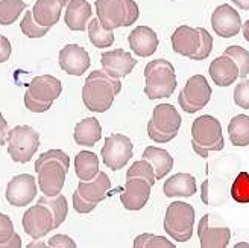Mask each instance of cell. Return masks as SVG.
Here are the masks:
<instances>
[{
	"mask_svg": "<svg viewBox=\"0 0 249 248\" xmlns=\"http://www.w3.org/2000/svg\"><path fill=\"white\" fill-rule=\"evenodd\" d=\"M102 70L111 78H124L134 70L137 66V59L123 49H114V51L104 52L101 57Z\"/></svg>",
	"mask_w": 249,
	"mask_h": 248,
	"instance_id": "obj_17",
	"label": "cell"
},
{
	"mask_svg": "<svg viewBox=\"0 0 249 248\" xmlns=\"http://www.w3.org/2000/svg\"><path fill=\"white\" fill-rule=\"evenodd\" d=\"M20 29L24 35L28 37V38H41V37H44L49 31H51V28L40 26V24L34 20L32 9L26 11L23 20L20 21Z\"/></svg>",
	"mask_w": 249,
	"mask_h": 248,
	"instance_id": "obj_37",
	"label": "cell"
},
{
	"mask_svg": "<svg viewBox=\"0 0 249 248\" xmlns=\"http://www.w3.org/2000/svg\"><path fill=\"white\" fill-rule=\"evenodd\" d=\"M21 226L28 236L38 241L55 229V218L46 206L36 203L24 212Z\"/></svg>",
	"mask_w": 249,
	"mask_h": 248,
	"instance_id": "obj_10",
	"label": "cell"
},
{
	"mask_svg": "<svg viewBox=\"0 0 249 248\" xmlns=\"http://www.w3.org/2000/svg\"><path fill=\"white\" fill-rule=\"evenodd\" d=\"M11 52H12V47H11L9 40L5 35H2V43H0V64L6 63L11 57Z\"/></svg>",
	"mask_w": 249,
	"mask_h": 248,
	"instance_id": "obj_45",
	"label": "cell"
},
{
	"mask_svg": "<svg viewBox=\"0 0 249 248\" xmlns=\"http://www.w3.org/2000/svg\"><path fill=\"white\" fill-rule=\"evenodd\" d=\"M59 67L64 70L67 75L81 76L90 67V55L84 47L78 44H67L59 51Z\"/></svg>",
	"mask_w": 249,
	"mask_h": 248,
	"instance_id": "obj_16",
	"label": "cell"
},
{
	"mask_svg": "<svg viewBox=\"0 0 249 248\" xmlns=\"http://www.w3.org/2000/svg\"><path fill=\"white\" fill-rule=\"evenodd\" d=\"M24 9H26V3L23 0H0V24L9 26L20 17Z\"/></svg>",
	"mask_w": 249,
	"mask_h": 248,
	"instance_id": "obj_32",
	"label": "cell"
},
{
	"mask_svg": "<svg viewBox=\"0 0 249 248\" xmlns=\"http://www.w3.org/2000/svg\"><path fill=\"white\" fill-rule=\"evenodd\" d=\"M143 158L149 160L151 165L154 166L157 181L164 178L167 173L173 169V157L163 148L158 146H147L143 151Z\"/></svg>",
	"mask_w": 249,
	"mask_h": 248,
	"instance_id": "obj_27",
	"label": "cell"
},
{
	"mask_svg": "<svg viewBox=\"0 0 249 248\" xmlns=\"http://www.w3.org/2000/svg\"><path fill=\"white\" fill-rule=\"evenodd\" d=\"M228 135L234 146L249 145V116L237 114L234 116L228 125Z\"/></svg>",
	"mask_w": 249,
	"mask_h": 248,
	"instance_id": "obj_29",
	"label": "cell"
},
{
	"mask_svg": "<svg viewBox=\"0 0 249 248\" xmlns=\"http://www.w3.org/2000/svg\"><path fill=\"white\" fill-rule=\"evenodd\" d=\"M49 160H53V162H59L67 171L70 168V158H69V155L64 151H61V150H51V151H46V153L40 154V157L36 158V162H35V168L43 165L44 162H49Z\"/></svg>",
	"mask_w": 249,
	"mask_h": 248,
	"instance_id": "obj_40",
	"label": "cell"
},
{
	"mask_svg": "<svg viewBox=\"0 0 249 248\" xmlns=\"http://www.w3.org/2000/svg\"><path fill=\"white\" fill-rule=\"evenodd\" d=\"M94 6L99 21L109 31L131 26L140 17L135 0H96Z\"/></svg>",
	"mask_w": 249,
	"mask_h": 248,
	"instance_id": "obj_4",
	"label": "cell"
},
{
	"mask_svg": "<svg viewBox=\"0 0 249 248\" xmlns=\"http://www.w3.org/2000/svg\"><path fill=\"white\" fill-rule=\"evenodd\" d=\"M6 143L12 162L28 163L40 148V134L29 125H17L9 130Z\"/></svg>",
	"mask_w": 249,
	"mask_h": 248,
	"instance_id": "obj_7",
	"label": "cell"
},
{
	"mask_svg": "<svg viewBox=\"0 0 249 248\" xmlns=\"http://www.w3.org/2000/svg\"><path fill=\"white\" fill-rule=\"evenodd\" d=\"M223 55H227L235 61L239 66V78L245 79L249 75V51L240 46H228Z\"/></svg>",
	"mask_w": 249,
	"mask_h": 248,
	"instance_id": "obj_34",
	"label": "cell"
},
{
	"mask_svg": "<svg viewBox=\"0 0 249 248\" xmlns=\"http://www.w3.org/2000/svg\"><path fill=\"white\" fill-rule=\"evenodd\" d=\"M163 192L167 198H189L197 192L196 180L190 173L178 172L164 181Z\"/></svg>",
	"mask_w": 249,
	"mask_h": 248,
	"instance_id": "obj_25",
	"label": "cell"
},
{
	"mask_svg": "<svg viewBox=\"0 0 249 248\" xmlns=\"http://www.w3.org/2000/svg\"><path fill=\"white\" fill-rule=\"evenodd\" d=\"M64 8V0H36L32 8L34 20L40 26L52 28L59 21L61 12Z\"/></svg>",
	"mask_w": 249,
	"mask_h": 248,
	"instance_id": "obj_23",
	"label": "cell"
},
{
	"mask_svg": "<svg viewBox=\"0 0 249 248\" xmlns=\"http://www.w3.org/2000/svg\"><path fill=\"white\" fill-rule=\"evenodd\" d=\"M211 87L205 76L195 75L187 79L184 89L178 95V104L179 107L189 114H195L199 110L207 107L211 99Z\"/></svg>",
	"mask_w": 249,
	"mask_h": 248,
	"instance_id": "obj_8",
	"label": "cell"
},
{
	"mask_svg": "<svg viewBox=\"0 0 249 248\" xmlns=\"http://www.w3.org/2000/svg\"><path fill=\"white\" fill-rule=\"evenodd\" d=\"M197 236L202 248H225L231 241V230L214 215H204L197 224Z\"/></svg>",
	"mask_w": 249,
	"mask_h": 248,
	"instance_id": "obj_11",
	"label": "cell"
},
{
	"mask_svg": "<svg viewBox=\"0 0 249 248\" xmlns=\"http://www.w3.org/2000/svg\"><path fill=\"white\" fill-rule=\"evenodd\" d=\"M234 104L243 108V110H249V79H242L240 82H237L234 89Z\"/></svg>",
	"mask_w": 249,
	"mask_h": 248,
	"instance_id": "obj_39",
	"label": "cell"
},
{
	"mask_svg": "<svg viewBox=\"0 0 249 248\" xmlns=\"http://www.w3.org/2000/svg\"><path fill=\"white\" fill-rule=\"evenodd\" d=\"M6 247H9V248H20L21 247V238H20V234L14 233V236H12L9 241L0 244V248H6Z\"/></svg>",
	"mask_w": 249,
	"mask_h": 248,
	"instance_id": "obj_47",
	"label": "cell"
},
{
	"mask_svg": "<svg viewBox=\"0 0 249 248\" xmlns=\"http://www.w3.org/2000/svg\"><path fill=\"white\" fill-rule=\"evenodd\" d=\"M231 198L239 204H249V173L240 172L231 186Z\"/></svg>",
	"mask_w": 249,
	"mask_h": 248,
	"instance_id": "obj_35",
	"label": "cell"
},
{
	"mask_svg": "<svg viewBox=\"0 0 249 248\" xmlns=\"http://www.w3.org/2000/svg\"><path fill=\"white\" fill-rule=\"evenodd\" d=\"M61 81L52 75H41L34 78L28 85V93L40 102H52L61 96Z\"/></svg>",
	"mask_w": 249,
	"mask_h": 248,
	"instance_id": "obj_20",
	"label": "cell"
},
{
	"mask_svg": "<svg viewBox=\"0 0 249 248\" xmlns=\"http://www.w3.org/2000/svg\"><path fill=\"white\" fill-rule=\"evenodd\" d=\"M47 247H53V248H76V242H74L70 236L66 234H55L47 242Z\"/></svg>",
	"mask_w": 249,
	"mask_h": 248,
	"instance_id": "obj_44",
	"label": "cell"
},
{
	"mask_svg": "<svg viewBox=\"0 0 249 248\" xmlns=\"http://www.w3.org/2000/svg\"><path fill=\"white\" fill-rule=\"evenodd\" d=\"M120 90V79L108 76L104 70H93L82 87V102L93 113H105L113 107Z\"/></svg>",
	"mask_w": 249,
	"mask_h": 248,
	"instance_id": "obj_1",
	"label": "cell"
},
{
	"mask_svg": "<svg viewBox=\"0 0 249 248\" xmlns=\"http://www.w3.org/2000/svg\"><path fill=\"white\" fill-rule=\"evenodd\" d=\"M242 32H243V38L249 43V20H246L242 24Z\"/></svg>",
	"mask_w": 249,
	"mask_h": 248,
	"instance_id": "obj_49",
	"label": "cell"
},
{
	"mask_svg": "<svg viewBox=\"0 0 249 248\" xmlns=\"http://www.w3.org/2000/svg\"><path fill=\"white\" fill-rule=\"evenodd\" d=\"M96 206L97 204L87 201L78 191L73 193V209L76 210L78 213H90V212H93V210L96 209Z\"/></svg>",
	"mask_w": 249,
	"mask_h": 248,
	"instance_id": "obj_42",
	"label": "cell"
},
{
	"mask_svg": "<svg viewBox=\"0 0 249 248\" xmlns=\"http://www.w3.org/2000/svg\"><path fill=\"white\" fill-rule=\"evenodd\" d=\"M64 3H66V5H67V0H64Z\"/></svg>",
	"mask_w": 249,
	"mask_h": 248,
	"instance_id": "obj_51",
	"label": "cell"
},
{
	"mask_svg": "<svg viewBox=\"0 0 249 248\" xmlns=\"http://www.w3.org/2000/svg\"><path fill=\"white\" fill-rule=\"evenodd\" d=\"M128 43L131 51L140 58L152 57L158 49V37L154 29L149 26H137L128 35Z\"/></svg>",
	"mask_w": 249,
	"mask_h": 248,
	"instance_id": "obj_18",
	"label": "cell"
},
{
	"mask_svg": "<svg viewBox=\"0 0 249 248\" xmlns=\"http://www.w3.org/2000/svg\"><path fill=\"white\" fill-rule=\"evenodd\" d=\"M192 146L193 151L202 158H207L210 153L222 151L225 146V140H223L219 119L210 114L195 119L192 125Z\"/></svg>",
	"mask_w": 249,
	"mask_h": 248,
	"instance_id": "obj_3",
	"label": "cell"
},
{
	"mask_svg": "<svg viewBox=\"0 0 249 248\" xmlns=\"http://www.w3.org/2000/svg\"><path fill=\"white\" fill-rule=\"evenodd\" d=\"M181 116L170 104H160L152 111V119L147 122V135L155 143H169L178 135Z\"/></svg>",
	"mask_w": 249,
	"mask_h": 248,
	"instance_id": "obj_5",
	"label": "cell"
},
{
	"mask_svg": "<svg viewBox=\"0 0 249 248\" xmlns=\"http://www.w3.org/2000/svg\"><path fill=\"white\" fill-rule=\"evenodd\" d=\"M102 137V127L101 122L96 117H87L76 123L73 133V139L76 145L81 146H94Z\"/></svg>",
	"mask_w": 249,
	"mask_h": 248,
	"instance_id": "obj_26",
	"label": "cell"
},
{
	"mask_svg": "<svg viewBox=\"0 0 249 248\" xmlns=\"http://www.w3.org/2000/svg\"><path fill=\"white\" fill-rule=\"evenodd\" d=\"M6 201L14 207H24L36 196V180L29 173H20L6 186Z\"/></svg>",
	"mask_w": 249,
	"mask_h": 248,
	"instance_id": "obj_13",
	"label": "cell"
},
{
	"mask_svg": "<svg viewBox=\"0 0 249 248\" xmlns=\"http://www.w3.org/2000/svg\"><path fill=\"white\" fill-rule=\"evenodd\" d=\"M211 26L222 38H231L242 31V19L237 9L228 3H222L211 14Z\"/></svg>",
	"mask_w": 249,
	"mask_h": 248,
	"instance_id": "obj_14",
	"label": "cell"
},
{
	"mask_svg": "<svg viewBox=\"0 0 249 248\" xmlns=\"http://www.w3.org/2000/svg\"><path fill=\"white\" fill-rule=\"evenodd\" d=\"M210 78L219 87H230L239 79V66L227 55L214 58L210 64Z\"/></svg>",
	"mask_w": 249,
	"mask_h": 248,
	"instance_id": "obj_21",
	"label": "cell"
},
{
	"mask_svg": "<svg viewBox=\"0 0 249 248\" xmlns=\"http://www.w3.org/2000/svg\"><path fill=\"white\" fill-rule=\"evenodd\" d=\"M134 146L129 137L123 134H111L105 139L101 150L102 162L111 171H119L128 165L132 158Z\"/></svg>",
	"mask_w": 249,
	"mask_h": 248,
	"instance_id": "obj_9",
	"label": "cell"
},
{
	"mask_svg": "<svg viewBox=\"0 0 249 248\" xmlns=\"http://www.w3.org/2000/svg\"><path fill=\"white\" fill-rule=\"evenodd\" d=\"M74 172L82 181L93 180L99 172V157L90 151H81L74 157Z\"/></svg>",
	"mask_w": 249,
	"mask_h": 248,
	"instance_id": "obj_28",
	"label": "cell"
},
{
	"mask_svg": "<svg viewBox=\"0 0 249 248\" xmlns=\"http://www.w3.org/2000/svg\"><path fill=\"white\" fill-rule=\"evenodd\" d=\"M172 49L173 52L185 57V58H193L197 52L199 46H201V35L199 31L190 26H179L172 34Z\"/></svg>",
	"mask_w": 249,
	"mask_h": 248,
	"instance_id": "obj_19",
	"label": "cell"
},
{
	"mask_svg": "<svg viewBox=\"0 0 249 248\" xmlns=\"http://www.w3.org/2000/svg\"><path fill=\"white\" fill-rule=\"evenodd\" d=\"M24 105H26V108L32 111V113H44V111L51 110L52 102H40L26 92V95H24Z\"/></svg>",
	"mask_w": 249,
	"mask_h": 248,
	"instance_id": "obj_43",
	"label": "cell"
},
{
	"mask_svg": "<svg viewBox=\"0 0 249 248\" xmlns=\"http://www.w3.org/2000/svg\"><path fill=\"white\" fill-rule=\"evenodd\" d=\"M8 133H9V127L8 122L3 117V114L0 113V146H3L8 140Z\"/></svg>",
	"mask_w": 249,
	"mask_h": 248,
	"instance_id": "obj_46",
	"label": "cell"
},
{
	"mask_svg": "<svg viewBox=\"0 0 249 248\" xmlns=\"http://www.w3.org/2000/svg\"><path fill=\"white\" fill-rule=\"evenodd\" d=\"M0 43H2V35H0Z\"/></svg>",
	"mask_w": 249,
	"mask_h": 248,
	"instance_id": "obj_50",
	"label": "cell"
},
{
	"mask_svg": "<svg viewBox=\"0 0 249 248\" xmlns=\"http://www.w3.org/2000/svg\"><path fill=\"white\" fill-rule=\"evenodd\" d=\"M135 248H175V244L170 242L164 236H157L152 233H143L139 234L134 239Z\"/></svg>",
	"mask_w": 249,
	"mask_h": 248,
	"instance_id": "obj_36",
	"label": "cell"
},
{
	"mask_svg": "<svg viewBox=\"0 0 249 248\" xmlns=\"http://www.w3.org/2000/svg\"><path fill=\"white\" fill-rule=\"evenodd\" d=\"M232 3L237 6L239 9L249 11V0H232Z\"/></svg>",
	"mask_w": 249,
	"mask_h": 248,
	"instance_id": "obj_48",
	"label": "cell"
},
{
	"mask_svg": "<svg viewBox=\"0 0 249 248\" xmlns=\"http://www.w3.org/2000/svg\"><path fill=\"white\" fill-rule=\"evenodd\" d=\"M195 209L184 201L169 204L164 216V230L177 242H187L193 236Z\"/></svg>",
	"mask_w": 249,
	"mask_h": 248,
	"instance_id": "obj_6",
	"label": "cell"
},
{
	"mask_svg": "<svg viewBox=\"0 0 249 248\" xmlns=\"http://www.w3.org/2000/svg\"><path fill=\"white\" fill-rule=\"evenodd\" d=\"M38 204L46 206L52 212V215L55 218V229H58L62 222L66 221L67 213H69V206H67V200H66L64 195H61V193L56 195V196L43 195L38 200Z\"/></svg>",
	"mask_w": 249,
	"mask_h": 248,
	"instance_id": "obj_30",
	"label": "cell"
},
{
	"mask_svg": "<svg viewBox=\"0 0 249 248\" xmlns=\"http://www.w3.org/2000/svg\"><path fill=\"white\" fill-rule=\"evenodd\" d=\"M109 189H111V180L102 171H99L97 175L93 180H90V181L81 180L78 184V192L85 198L87 201L94 203V204H99L101 201H104Z\"/></svg>",
	"mask_w": 249,
	"mask_h": 248,
	"instance_id": "obj_24",
	"label": "cell"
},
{
	"mask_svg": "<svg viewBox=\"0 0 249 248\" xmlns=\"http://www.w3.org/2000/svg\"><path fill=\"white\" fill-rule=\"evenodd\" d=\"M199 35H201V46H199L197 52L192 59L195 61H202L210 57L211 51H213V37L210 35V32L204 28H197Z\"/></svg>",
	"mask_w": 249,
	"mask_h": 248,
	"instance_id": "obj_38",
	"label": "cell"
},
{
	"mask_svg": "<svg viewBox=\"0 0 249 248\" xmlns=\"http://www.w3.org/2000/svg\"><path fill=\"white\" fill-rule=\"evenodd\" d=\"M89 38L94 47L105 49V47L113 46L114 34H113V31L104 28L102 23L99 21V19H91L89 23Z\"/></svg>",
	"mask_w": 249,
	"mask_h": 248,
	"instance_id": "obj_31",
	"label": "cell"
},
{
	"mask_svg": "<svg viewBox=\"0 0 249 248\" xmlns=\"http://www.w3.org/2000/svg\"><path fill=\"white\" fill-rule=\"evenodd\" d=\"M14 224H12L11 218L5 213H0V244L9 241L14 236Z\"/></svg>",
	"mask_w": 249,
	"mask_h": 248,
	"instance_id": "obj_41",
	"label": "cell"
},
{
	"mask_svg": "<svg viewBox=\"0 0 249 248\" xmlns=\"http://www.w3.org/2000/svg\"><path fill=\"white\" fill-rule=\"evenodd\" d=\"M132 177L143 178V180H146L151 186H154L157 183L154 166L146 158H142V160H139V162L132 163L131 168L126 171V178H132Z\"/></svg>",
	"mask_w": 249,
	"mask_h": 248,
	"instance_id": "obj_33",
	"label": "cell"
},
{
	"mask_svg": "<svg viewBox=\"0 0 249 248\" xmlns=\"http://www.w3.org/2000/svg\"><path fill=\"white\" fill-rule=\"evenodd\" d=\"M151 189L152 186L143 178H126L124 189L120 193V201L123 207L126 210H131V212L142 210L147 204L149 198H151Z\"/></svg>",
	"mask_w": 249,
	"mask_h": 248,
	"instance_id": "obj_15",
	"label": "cell"
},
{
	"mask_svg": "<svg viewBox=\"0 0 249 248\" xmlns=\"http://www.w3.org/2000/svg\"><path fill=\"white\" fill-rule=\"evenodd\" d=\"M36 181H38L40 191L46 196H56L61 193L62 188H64V181L67 175V169L62 166L59 162H53L49 160L43 165L36 166Z\"/></svg>",
	"mask_w": 249,
	"mask_h": 248,
	"instance_id": "obj_12",
	"label": "cell"
},
{
	"mask_svg": "<svg viewBox=\"0 0 249 248\" xmlns=\"http://www.w3.org/2000/svg\"><path fill=\"white\" fill-rule=\"evenodd\" d=\"M144 78V95L151 101L170 97L178 85L175 67L167 59H154L146 64Z\"/></svg>",
	"mask_w": 249,
	"mask_h": 248,
	"instance_id": "obj_2",
	"label": "cell"
},
{
	"mask_svg": "<svg viewBox=\"0 0 249 248\" xmlns=\"http://www.w3.org/2000/svg\"><path fill=\"white\" fill-rule=\"evenodd\" d=\"M91 14V6L87 0H67L64 21L70 31H85Z\"/></svg>",
	"mask_w": 249,
	"mask_h": 248,
	"instance_id": "obj_22",
	"label": "cell"
}]
</instances>
